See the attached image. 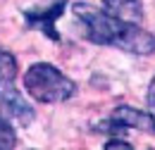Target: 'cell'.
<instances>
[{"mask_svg": "<svg viewBox=\"0 0 155 150\" xmlns=\"http://www.w3.org/2000/svg\"><path fill=\"white\" fill-rule=\"evenodd\" d=\"M24 88L36 103H45V105L64 103L77 93L74 81L69 76H64L58 67L48 64V62H36V64H31L26 69Z\"/></svg>", "mask_w": 155, "mask_h": 150, "instance_id": "7a4b0ae2", "label": "cell"}, {"mask_svg": "<svg viewBox=\"0 0 155 150\" xmlns=\"http://www.w3.org/2000/svg\"><path fill=\"white\" fill-rule=\"evenodd\" d=\"M148 110H150V117H153V124H155V76L148 86Z\"/></svg>", "mask_w": 155, "mask_h": 150, "instance_id": "52a82bcc", "label": "cell"}, {"mask_svg": "<svg viewBox=\"0 0 155 150\" xmlns=\"http://www.w3.org/2000/svg\"><path fill=\"white\" fill-rule=\"evenodd\" d=\"M103 5L110 15H115L119 19H127L134 24H138L143 19V2L141 0H103Z\"/></svg>", "mask_w": 155, "mask_h": 150, "instance_id": "8992f818", "label": "cell"}, {"mask_svg": "<svg viewBox=\"0 0 155 150\" xmlns=\"http://www.w3.org/2000/svg\"><path fill=\"white\" fill-rule=\"evenodd\" d=\"M62 12H64V0H58L53 7H45V10H26L24 19H26V26L29 29H38L48 38L60 41L58 31H55V21H58V17Z\"/></svg>", "mask_w": 155, "mask_h": 150, "instance_id": "277c9868", "label": "cell"}, {"mask_svg": "<svg viewBox=\"0 0 155 150\" xmlns=\"http://www.w3.org/2000/svg\"><path fill=\"white\" fill-rule=\"evenodd\" d=\"M105 150H115V148H124V150H131L134 145L131 143H124V141H117V138H112V141H107L105 145H103Z\"/></svg>", "mask_w": 155, "mask_h": 150, "instance_id": "ba28073f", "label": "cell"}, {"mask_svg": "<svg viewBox=\"0 0 155 150\" xmlns=\"http://www.w3.org/2000/svg\"><path fill=\"white\" fill-rule=\"evenodd\" d=\"M72 10H74V17L84 26V36L91 43L112 45V48L134 53V55H153L155 53V36L134 21L119 19L110 15L107 10H98L86 2H77Z\"/></svg>", "mask_w": 155, "mask_h": 150, "instance_id": "6da1fadb", "label": "cell"}, {"mask_svg": "<svg viewBox=\"0 0 155 150\" xmlns=\"http://www.w3.org/2000/svg\"><path fill=\"white\" fill-rule=\"evenodd\" d=\"M15 79H17V60L12 53L0 50V114L29 126L36 112L17 91Z\"/></svg>", "mask_w": 155, "mask_h": 150, "instance_id": "3957f363", "label": "cell"}, {"mask_svg": "<svg viewBox=\"0 0 155 150\" xmlns=\"http://www.w3.org/2000/svg\"><path fill=\"white\" fill-rule=\"evenodd\" d=\"M115 122H119L122 126H127V129H141V131H155V124H153V117L146 112H141V110H136V107H129V105H119L112 110L110 114Z\"/></svg>", "mask_w": 155, "mask_h": 150, "instance_id": "5b68a950", "label": "cell"}]
</instances>
